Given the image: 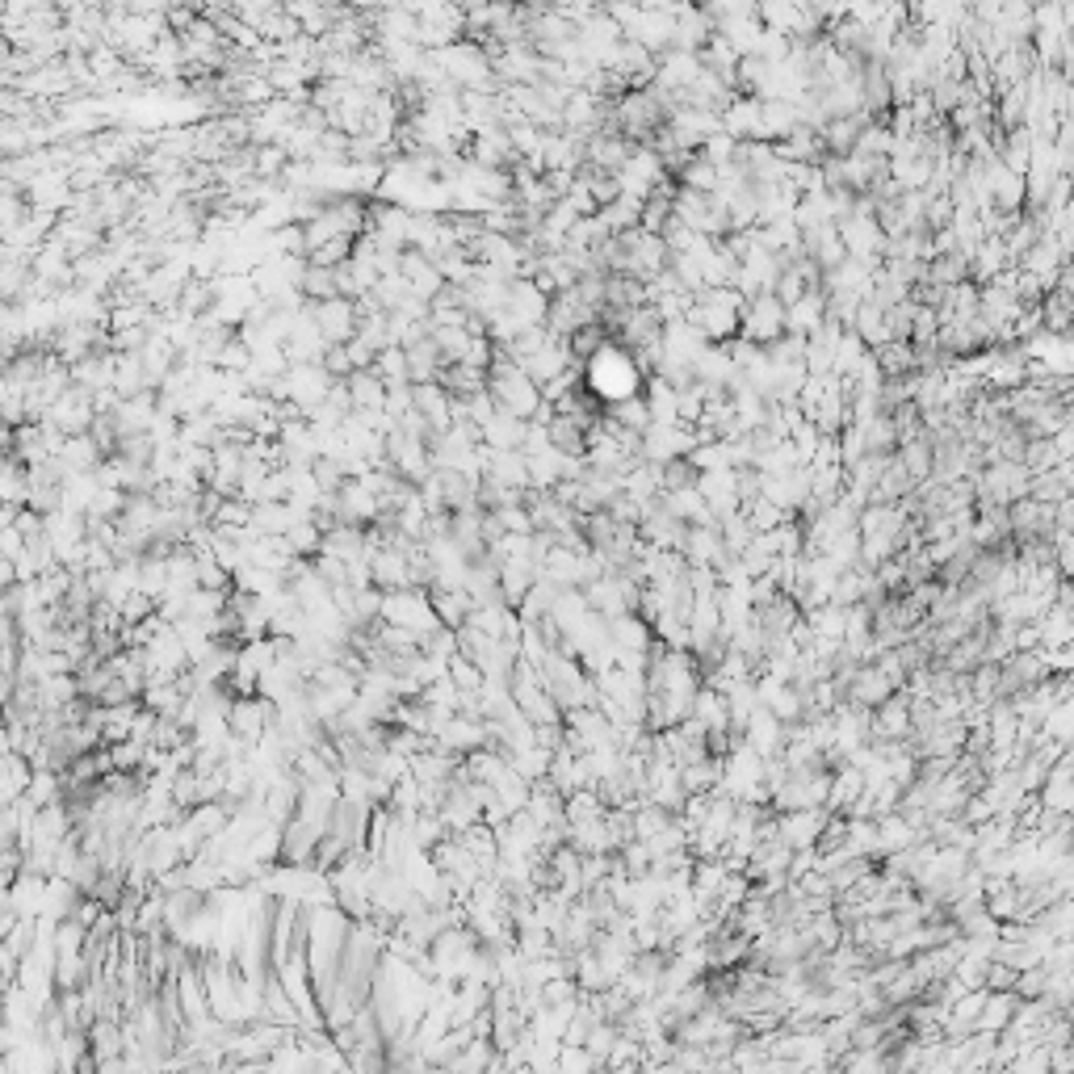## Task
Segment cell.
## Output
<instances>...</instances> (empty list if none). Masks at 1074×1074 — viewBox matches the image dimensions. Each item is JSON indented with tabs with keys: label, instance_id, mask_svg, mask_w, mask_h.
<instances>
[{
	"label": "cell",
	"instance_id": "cell-1",
	"mask_svg": "<svg viewBox=\"0 0 1074 1074\" xmlns=\"http://www.w3.org/2000/svg\"><path fill=\"white\" fill-rule=\"evenodd\" d=\"M307 316H311V323H316L319 336H323L328 345H345V341L357 336V328H361L357 298H345V294L323 298V303H307Z\"/></svg>",
	"mask_w": 1074,
	"mask_h": 1074
},
{
	"label": "cell",
	"instance_id": "cell-2",
	"mask_svg": "<svg viewBox=\"0 0 1074 1074\" xmlns=\"http://www.w3.org/2000/svg\"><path fill=\"white\" fill-rule=\"evenodd\" d=\"M319 835H323V827H319V822L303 819V815H294V819L282 827V865H298V869H311V865H316Z\"/></svg>",
	"mask_w": 1074,
	"mask_h": 1074
},
{
	"label": "cell",
	"instance_id": "cell-3",
	"mask_svg": "<svg viewBox=\"0 0 1074 1074\" xmlns=\"http://www.w3.org/2000/svg\"><path fill=\"white\" fill-rule=\"evenodd\" d=\"M370 579L382 592H399L411 588V567H408V550L404 546H379L370 554Z\"/></svg>",
	"mask_w": 1074,
	"mask_h": 1074
},
{
	"label": "cell",
	"instance_id": "cell-4",
	"mask_svg": "<svg viewBox=\"0 0 1074 1074\" xmlns=\"http://www.w3.org/2000/svg\"><path fill=\"white\" fill-rule=\"evenodd\" d=\"M873 734L878 739H911V696H885L873 709Z\"/></svg>",
	"mask_w": 1074,
	"mask_h": 1074
},
{
	"label": "cell",
	"instance_id": "cell-5",
	"mask_svg": "<svg viewBox=\"0 0 1074 1074\" xmlns=\"http://www.w3.org/2000/svg\"><path fill=\"white\" fill-rule=\"evenodd\" d=\"M298 290H303V298H307V303L336 298V294H341V290H336V269L307 260V269H303V278H298Z\"/></svg>",
	"mask_w": 1074,
	"mask_h": 1074
},
{
	"label": "cell",
	"instance_id": "cell-6",
	"mask_svg": "<svg viewBox=\"0 0 1074 1074\" xmlns=\"http://www.w3.org/2000/svg\"><path fill=\"white\" fill-rule=\"evenodd\" d=\"M353 248H357V235H336V240H328L323 248H316L311 260H316V265H328V269H336V265H345L348 256H353Z\"/></svg>",
	"mask_w": 1074,
	"mask_h": 1074
},
{
	"label": "cell",
	"instance_id": "cell-7",
	"mask_svg": "<svg viewBox=\"0 0 1074 1074\" xmlns=\"http://www.w3.org/2000/svg\"><path fill=\"white\" fill-rule=\"evenodd\" d=\"M319 366H323V370H328V374H332V379H336V382H345L348 374L357 370V366H353V357H348V348H345V345H328V353H323V361H319Z\"/></svg>",
	"mask_w": 1074,
	"mask_h": 1074
},
{
	"label": "cell",
	"instance_id": "cell-8",
	"mask_svg": "<svg viewBox=\"0 0 1074 1074\" xmlns=\"http://www.w3.org/2000/svg\"><path fill=\"white\" fill-rule=\"evenodd\" d=\"M449 4H458V9H466V13H471V9H478V4H487V0H449Z\"/></svg>",
	"mask_w": 1074,
	"mask_h": 1074
}]
</instances>
